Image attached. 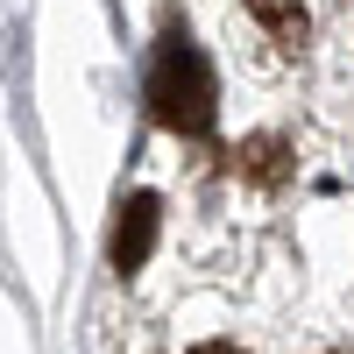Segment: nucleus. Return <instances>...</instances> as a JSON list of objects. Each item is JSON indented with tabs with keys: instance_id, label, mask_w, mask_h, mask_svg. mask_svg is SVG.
Listing matches in <instances>:
<instances>
[{
	"instance_id": "2",
	"label": "nucleus",
	"mask_w": 354,
	"mask_h": 354,
	"mask_svg": "<svg viewBox=\"0 0 354 354\" xmlns=\"http://www.w3.org/2000/svg\"><path fill=\"white\" fill-rule=\"evenodd\" d=\"M156 192H135L128 205H121V220H113V270L121 277H135L142 262H149V248H156Z\"/></svg>"
},
{
	"instance_id": "3",
	"label": "nucleus",
	"mask_w": 354,
	"mask_h": 354,
	"mask_svg": "<svg viewBox=\"0 0 354 354\" xmlns=\"http://www.w3.org/2000/svg\"><path fill=\"white\" fill-rule=\"evenodd\" d=\"M248 15L270 28L283 50H298V43H305V28H312V21H305V0H248Z\"/></svg>"
},
{
	"instance_id": "5",
	"label": "nucleus",
	"mask_w": 354,
	"mask_h": 354,
	"mask_svg": "<svg viewBox=\"0 0 354 354\" xmlns=\"http://www.w3.org/2000/svg\"><path fill=\"white\" fill-rule=\"evenodd\" d=\"M192 354H241L234 340H205V347H192Z\"/></svg>"
},
{
	"instance_id": "1",
	"label": "nucleus",
	"mask_w": 354,
	"mask_h": 354,
	"mask_svg": "<svg viewBox=\"0 0 354 354\" xmlns=\"http://www.w3.org/2000/svg\"><path fill=\"white\" fill-rule=\"evenodd\" d=\"M149 106L177 135H205L213 128V64H205L185 36H163L156 71H149Z\"/></svg>"
},
{
	"instance_id": "4",
	"label": "nucleus",
	"mask_w": 354,
	"mask_h": 354,
	"mask_svg": "<svg viewBox=\"0 0 354 354\" xmlns=\"http://www.w3.org/2000/svg\"><path fill=\"white\" fill-rule=\"evenodd\" d=\"M241 177H255V185H283V142L277 135L241 142Z\"/></svg>"
}]
</instances>
